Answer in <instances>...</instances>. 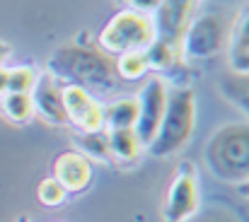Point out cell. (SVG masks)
<instances>
[{
    "mask_svg": "<svg viewBox=\"0 0 249 222\" xmlns=\"http://www.w3.org/2000/svg\"><path fill=\"white\" fill-rule=\"evenodd\" d=\"M66 196H68V191H66L53 176L44 179V181L39 184V188H36V198H39V203H41V205H49V208L61 205V203L66 201Z\"/></svg>",
    "mask_w": 249,
    "mask_h": 222,
    "instance_id": "cell-19",
    "label": "cell"
},
{
    "mask_svg": "<svg viewBox=\"0 0 249 222\" xmlns=\"http://www.w3.org/2000/svg\"><path fill=\"white\" fill-rule=\"evenodd\" d=\"M19 222H29V220H19Z\"/></svg>",
    "mask_w": 249,
    "mask_h": 222,
    "instance_id": "cell-25",
    "label": "cell"
},
{
    "mask_svg": "<svg viewBox=\"0 0 249 222\" xmlns=\"http://www.w3.org/2000/svg\"><path fill=\"white\" fill-rule=\"evenodd\" d=\"M51 75L78 87H109L114 82V66L97 51L83 46H63L49 61Z\"/></svg>",
    "mask_w": 249,
    "mask_h": 222,
    "instance_id": "cell-2",
    "label": "cell"
},
{
    "mask_svg": "<svg viewBox=\"0 0 249 222\" xmlns=\"http://www.w3.org/2000/svg\"><path fill=\"white\" fill-rule=\"evenodd\" d=\"M196 126V99L191 89H174L167 92L165 116L160 121V128L148 145L153 157H172L179 150L186 148L191 140Z\"/></svg>",
    "mask_w": 249,
    "mask_h": 222,
    "instance_id": "cell-1",
    "label": "cell"
},
{
    "mask_svg": "<svg viewBox=\"0 0 249 222\" xmlns=\"http://www.w3.org/2000/svg\"><path fill=\"white\" fill-rule=\"evenodd\" d=\"M75 143L80 145L85 154L92 157H109V143H107V131H94V133H80L75 136ZM80 152V154H83Z\"/></svg>",
    "mask_w": 249,
    "mask_h": 222,
    "instance_id": "cell-18",
    "label": "cell"
},
{
    "mask_svg": "<svg viewBox=\"0 0 249 222\" xmlns=\"http://www.w3.org/2000/svg\"><path fill=\"white\" fill-rule=\"evenodd\" d=\"M249 32H247V17H237L235 27L228 32V58L230 68L237 75H247L249 70Z\"/></svg>",
    "mask_w": 249,
    "mask_h": 222,
    "instance_id": "cell-12",
    "label": "cell"
},
{
    "mask_svg": "<svg viewBox=\"0 0 249 222\" xmlns=\"http://www.w3.org/2000/svg\"><path fill=\"white\" fill-rule=\"evenodd\" d=\"M36 73L32 68H10L7 70V92H32Z\"/></svg>",
    "mask_w": 249,
    "mask_h": 222,
    "instance_id": "cell-20",
    "label": "cell"
},
{
    "mask_svg": "<svg viewBox=\"0 0 249 222\" xmlns=\"http://www.w3.org/2000/svg\"><path fill=\"white\" fill-rule=\"evenodd\" d=\"M228 44V24L220 15H203L186 24L179 53H184L186 61H208L215 58Z\"/></svg>",
    "mask_w": 249,
    "mask_h": 222,
    "instance_id": "cell-5",
    "label": "cell"
},
{
    "mask_svg": "<svg viewBox=\"0 0 249 222\" xmlns=\"http://www.w3.org/2000/svg\"><path fill=\"white\" fill-rule=\"evenodd\" d=\"M198 222H220L218 218H203V220H198Z\"/></svg>",
    "mask_w": 249,
    "mask_h": 222,
    "instance_id": "cell-24",
    "label": "cell"
},
{
    "mask_svg": "<svg viewBox=\"0 0 249 222\" xmlns=\"http://www.w3.org/2000/svg\"><path fill=\"white\" fill-rule=\"evenodd\" d=\"M206 159L211 171L218 179L228 181H240L247 176V162H249V138H247V123H230L220 128L206 150Z\"/></svg>",
    "mask_w": 249,
    "mask_h": 222,
    "instance_id": "cell-3",
    "label": "cell"
},
{
    "mask_svg": "<svg viewBox=\"0 0 249 222\" xmlns=\"http://www.w3.org/2000/svg\"><path fill=\"white\" fill-rule=\"evenodd\" d=\"M7 94V70L0 68V97Z\"/></svg>",
    "mask_w": 249,
    "mask_h": 222,
    "instance_id": "cell-22",
    "label": "cell"
},
{
    "mask_svg": "<svg viewBox=\"0 0 249 222\" xmlns=\"http://www.w3.org/2000/svg\"><path fill=\"white\" fill-rule=\"evenodd\" d=\"M61 97H63V111L66 119L78 126L83 133H94L104 128V119H102V106L99 102L78 85H63L61 87Z\"/></svg>",
    "mask_w": 249,
    "mask_h": 222,
    "instance_id": "cell-8",
    "label": "cell"
},
{
    "mask_svg": "<svg viewBox=\"0 0 249 222\" xmlns=\"http://www.w3.org/2000/svg\"><path fill=\"white\" fill-rule=\"evenodd\" d=\"M198 210V184H196V167L184 162L167 191L162 218L165 222H189Z\"/></svg>",
    "mask_w": 249,
    "mask_h": 222,
    "instance_id": "cell-6",
    "label": "cell"
},
{
    "mask_svg": "<svg viewBox=\"0 0 249 222\" xmlns=\"http://www.w3.org/2000/svg\"><path fill=\"white\" fill-rule=\"evenodd\" d=\"M148 70V61L143 51H131V53H121L116 58L114 73H119L124 80H136Z\"/></svg>",
    "mask_w": 249,
    "mask_h": 222,
    "instance_id": "cell-17",
    "label": "cell"
},
{
    "mask_svg": "<svg viewBox=\"0 0 249 222\" xmlns=\"http://www.w3.org/2000/svg\"><path fill=\"white\" fill-rule=\"evenodd\" d=\"M102 119L107 131H124V128H133L136 119H138V99H119L114 104H109L107 109H102Z\"/></svg>",
    "mask_w": 249,
    "mask_h": 222,
    "instance_id": "cell-13",
    "label": "cell"
},
{
    "mask_svg": "<svg viewBox=\"0 0 249 222\" xmlns=\"http://www.w3.org/2000/svg\"><path fill=\"white\" fill-rule=\"evenodd\" d=\"M155 41V24L150 15H138L133 10H124L109 19V24L99 34V44L109 53H131L145 51Z\"/></svg>",
    "mask_w": 249,
    "mask_h": 222,
    "instance_id": "cell-4",
    "label": "cell"
},
{
    "mask_svg": "<svg viewBox=\"0 0 249 222\" xmlns=\"http://www.w3.org/2000/svg\"><path fill=\"white\" fill-rule=\"evenodd\" d=\"M53 179L68 193H78L92 181V167L80 152H63L53 162Z\"/></svg>",
    "mask_w": 249,
    "mask_h": 222,
    "instance_id": "cell-11",
    "label": "cell"
},
{
    "mask_svg": "<svg viewBox=\"0 0 249 222\" xmlns=\"http://www.w3.org/2000/svg\"><path fill=\"white\" fill-rule=\"evenodd\" d=\"M196 2L198 0H160V7L155 10V17H153L155 39L179 49L181 34H184L186 24L191 22V12H194Z\"/></svg>",
    "mask_w": 249,
    "mask_h": 222,
    "instance_id": "cell-9",
    "label": "cell"
},
{
    "mask_svg": "<svg viewBox=\"0 0 249 222\" xmlns=\"http://www.w3.org/2000/svg\"><path fill=\"white\" fill-rule=\"evenodd\" d=\"M167 106V87L160 77H153L145 82V87L138 94V119L133 126V133L141 143V148H148L160 128V121L165 116Z\"/></svg>",
    "mask_w": 249,
    "mask_h": 222,
    "instance_id": "cell-7",
    "label": "cell"
},
{
    "mask_svg": "<svg viewBox=\"0 0 249 222\" xmlns=\"http://www.w3.org/2000/svg\"><path fill=\"white\" fill-rule=\"evenodd\" d=\"M0 99H2L5 114H7L12 121H27V119H32L34 106H32V97H29L27 92H7V94H2Z\"/></svg>",
    "mask_w": 249,
    "mask_h": 222,
    "instance_id": "cell-15",
    "label": "cell"
},
{
    "mask_svg": "<svg viewBox=\"0 0 249 222\" xmlns=\"http://www.w3.org/2000/svg\"><path fill=\"white\" fill-rule=\"evenodd\" d=\"M107 143H109V154H114L121 162H133L141 154V143L133 133V128L124 131H107Z\"/></svg>",
    "mask_w": 249,
    "mask_h": 222,
    "instance_id": "cell-14",
    "label": "cell"
},
{
    "mask_svg": "<svg viewBox=\"0 0 249 222\" xmlns=\"http://www.w3.org/2000/svg\"><path fill=\"white\" fill-rule=\"evenodd\" d=\"M32 97V106L34 111L49 121V123H66V111H63V97H61V85L56 82V77L51 73H44V75H36L34 80V87L29 92Z\"/></svg>",
    "mask_w": 249,
    "mask_h": 222,
    "instance_id": "cell-10",
    "label": "cell"
},
{
    "mask_svg": "<svg viewBox=\"0 0 249 222\" xmlns=\"http://www.w3.org/2000/svg\"><path fill=\"white\" fill-rule=\"evenodd\" d=\"M145 61H148V68H155V70H165L169 68L174 61H177V56H179V49H174V46H169L165 41H160V39H155L145 51Z\"/></svg>",
    "mask_w": 249,
    "mask_h": 222,
    "instance_id": "cell-16",
    "label": "cell"
},
{
    "mask_svg": "<svg viewBox=\"0 0 249 222\" xmlns=\"http://www.w3.org/2000/svg\"><path fill=\"white\" fill-rule=\"evenodd\" d=\"M160 7V0H131V10L138 15H150Z\"/></svg>",
    "mask_w": 249,
    "mask_h": 222,
    "instance_id": "cell-21",
    "label": "cell"
},
{
    "mask_svg": "<svg viewBox=\"0 0 249 222\" xmlns=\"http://www.w3.org/2000/svg\"><path fill=\"white\" fill-rule=\"evenodd\" d=\"M7 53H10V49H7L5 44H0V68H2V61L7 58Z\"/></svg>",
    "mask_w": 249,
    "mask_h": 222,
    "instance_id": "cell-23",
    "label": "cell"
}]
</instances>
